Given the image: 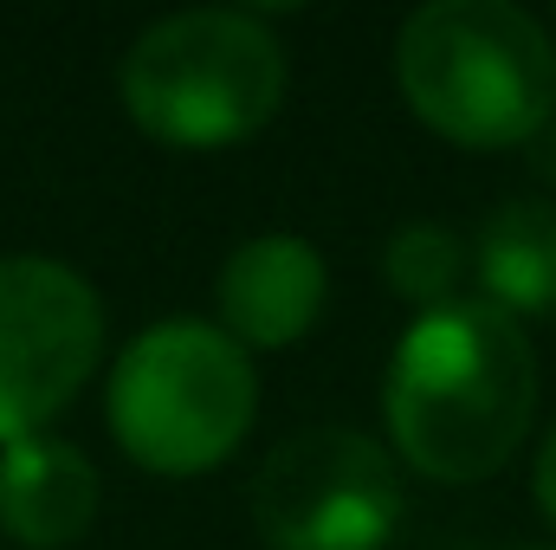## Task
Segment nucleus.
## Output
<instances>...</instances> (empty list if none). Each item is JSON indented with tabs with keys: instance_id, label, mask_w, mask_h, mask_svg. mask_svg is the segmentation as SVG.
<instances>
[{
	"instance_id": "obj_1",
	"label": "nucleus",
	"mask_w": 556,
	"mask_h": 550,
	"mask_svg": "<svg viewBox=\"0 0 556 550\" xmlns=\"http://www.w3.org/2000/svg\"><path fill=\"white\" fill-rule=\"evenodd\" d=\"M395 460L440 486H479L511 466L538 414V350L518 317L453 298L402 330L382 383Z\"/></svg>"
},
{
	"instance_id": "obj_2",
	"label": "nucleus",
	"mask_w": 556,
	"mask_h": 550,
	"mask_svg": "<svg viewBox=\"0 0 556 550\" xmlns=\"http://www.w3.org/2000/svg\"><path fill=\"white\" fill-rule=\"evenodd\" d=\"M395 85L433 137L518 149L556 124V39L511 0H427L395 33Z\"/></svg>"
},
{
	"instance_id": "obj_3",
	"label": "nucleus",
	"mask_w": 556,
	"mask_h": 550,
	"mask_svg": "<svg viewBox=\"0 0 556 550\" xmlns=\"http://www.w3.org/2000/svg\"><path fill=\"white\" fill-rule=\"evenodd\" d=\"M285 98V46L260 13H168L124 59V111L168 149H227L266 130Z\"/></svg>"
},
{
	"instance_id": "obj_4",
	"label": "nucleus",
	"mask_w": 556,
	"mask_h": 550,
	"mask_svg": "<svg viewBox=\"0 0 556 550\" xmlns=\"http://www.w3.org/2000/svg\"><path fill=\"white\" fill-rule=\"evenodd\" d=\"M253 357L201 317L149 324L111 370V434L142 473H214L253 427Z\"/></svg>"
},
{
	"instance_id": "obj_5",
	"label": "nucleus",
	"mask_w": 556,
	"mask_h": 550,
	"mask_svg": "<svg viewBox=\"0 0 556 550\" xmlns=\"http://www.w3.org/2000/svg\"><path fill=\"white\" fill-rule=\"evenodd\" d=\"M247 512L266 550H382L402 518V466L356 427H304L260 460Z\"/></svg>"
},
{
	"instance_id": "obj_6",
	"label": "nucleus",
	"mask_w": 556,
	"mask_h": 550,
	"mask_svg": "<svg viewBox=\"0 0 556 550\" xmlns=\"http://www.w3.org/2000/svg\"><path fill=\"white\" fill-rule=\"evenodd\" d=\"M104 357V304L91 278L46 253L0 260V447L46 434Z\"/></svg>"
},
{
	"instance_id": "obj_7",
	"label": "nucleus",
	"mask_w": 556,
	"mask_h": 550,
	"mask_svg": "<svg viewBox=\"0 0 556 550\" xmlns=\"http://www.w3.org/2000/svg\"><path fill=\"white\" fill-rule=\"evenodd\" d=\"M324 253L298 234H260L220 266V330L240 350H285L324 317Z\"/></svg>"
},
{
	"instance_id": "obj_8",
	"label": "nucleus",
	"mask_w": 556,
	"mask_h": 550,
	"mask_svg": "<svg viewBox=\"0 0 556 550\" xmlns=\"http://www.w3.org/2000/svg\"><path fill=\"white\" fill-rule=\"evenodd\" d=\"M98 518V466L59 440V434H26L0 447V532L26 550H65L78 545Z\"/></svg>"
},
{
	"instance_id": "obj_9",
	"label": "nucleus",
	"mask_w": 556,
	"mask_h": 550,
	"mask_svg": "<svg viewBox=\"0 0 556 550\" xmlns=\"http://www.w3.org/2000/svg\"><path fill=\"white\" fill-rule=\"evenodd\" d=\"M472 273L505 317H556V201H505L479 234Z\"/></svg>"
},
{
	"instance_id": "obj_10",
	"label": "nucleus",
	"mask_w": 556,
	"mask_h": 550,
	"mask_svg": "<svg viewBox=\"0 0 556 550\" xmlns=\"http://www.w3.org/2000/svg\"><path fill=\"white\" fill-rule=\"evenodd\" d=\"M459 273H466V247H459L446 227H433V221H408V227H395V234H389L382 278H389V291H395V298H408V304H420V311L453 304Z\"/></svg>"
},
{
	"instance_id": "obj_11",
	"label": "nucleus",
	"mask_w": 556,
	"mask_h": 550,
	"mask_svg": "<svg viewBox=\"0 0 556 550\" xmlns=\"http://www.w3.org/2000/svg\"><path fill=\"white\" fill-rule=\"evenodd\" d=\"M531 492H538V512L556 525V427L544 434V447H538V466H531Z\"/></svg>"
},
{
	"instance_id": "obj_12",
	"label": "nucleus",
	"mask_w": 556,
	"mask_h": 550,
	"mask_svg": "<svg viewBox=\"0 0 556 550\" xmlns=\"http://www.w3.org/2000/svg\"><path fill=\"white\" fill-rule=\"evenodd\" d=\"M538 142H544V155H538V168H544V175H556V124H551V130H544Z\"/></svg>"
}]
</instances>
